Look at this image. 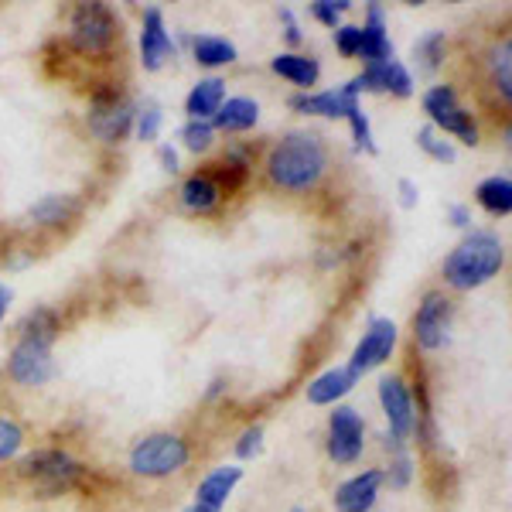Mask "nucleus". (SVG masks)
I'll use <instances>...</instances> for the list:
<instances>
[{
  "label": "nucleus",
  "mask_w": 512,
  "mask_h": 512,
  "mask_svg": "<svg viewBox=\"0 0 512 512\" xmlns=\"http://www.w3.org/2000/svg\"><path fill=\"white\" fill-rule=\"evenodd\" d=\"M332 168V151L325 137L315 130H291L270 147L267 154V178L280 192L304 195L315 192L321 178Z\"/></svg>",
  "instance_id": "1"
},
{
  "label": "nucleus",
  "mask_w": 512,
  "mask_h": 512,
  "mask_svg": "<svg viewBox=\"0 0 512 512\" xmlns=\"http://www.w3.org/2000/svg\"><path fill=\"white\" fill-rule=\"evenodd\" d=\"M59 332H62V325L52 308L28 311V318L18 325L14 349L7 355V376H11L18 386H24V390L45 386L48 379L55 376L52 345H55V338H59Z\"/></svg>",
  "instance_id": "2"
},
{
  "label": "nucleus",
  "mask_w": 512,
  "mask_h": 512,
  "mask_svg": "<svg viewBox=\"0 0 512 512\" xmlns=\"http://www.w3.org/2000/svg\"><path fill=\"white\" fill-rule=\"evenodd\" d=\"M506 267V243L495 233H468L444 260V284L451 291H478Z\"/></svg>",
  "instance_id": "3"
},
{
  "label": "nucleus",
  "mask_w": 512,
  "mask_h": 512,
  "mask_svg": "<svg viewBox=\"0 0 512 512\" xmlns=\"http://www.w3.org/2000/svg\"><path fill=\"white\" fill-rule=\"evenodd\" d=\"M65 41L79 59H110L113 48H120V18L106 4H79Z\"/></svg>",
  "instance_id": "4"
},
{
  "label": "nucleus",
  "mask_w": 512,
  "mask_h": 512,
  "mask_svg": "<svg viewBox=\"0 0 512 512\" xmlns=\"http://www.w3.org/2000/svg\"><path fill=\"white\" fill-rule=\"evenodd\" d=\"M134 117H137V106L123 93V86H117V82H99V86H93L86 120L96 140L120 144L130 134V127H134Z\"/></svg>",
  "instance_id": "5"
},
{
  "label": "nucleus",
  "mask_w": 512,
  "mask_h": 512,
  "mask_svg": "<svg viewBox=\"0 0 512 512\" xmlns=\"http://www.w3.org/2000/svg\"><path fill=\"white\" fill-rule=\"evenodd\" d=\"M18 472L24 482L35 485L41 495H62V492H72L76 485H82L86 465L62 448H41L21 461Z\"/></svg>",
  "instance_id": "6"
},
{
  "label": "nucleus",
  "mask_w": 512,
  "mask_h": 512,
  "mask_svg": "<svg viewBox=\"0 0 512 512\" xmlns=\"http://www.w3.org/2000/svg\"><path fill=\"white\" fill-rule=\"evenodd\" d=\"M188 461H192V448H188L185 437L158 431L134 444V451H130V472L140 478H171L185 472Z\"/></svg>",
  "instance_id": "7"
},
{
  "label": "nucleus",
  "mask_w": 512,
  "mask_h": 512,
  "mask_svg": "<svg viewBox=\"0 0 512 512\" xmlns=\"http://www.w3.org/2000/svg\"><path fill=\"white\" fill-rule=\"evenodd\" d=\"M424 113L431 117V127L441 130V134H454L461 144L475 147L478 144V127L472 120V113L461 106L458 89L451 82H437L424 93Z\"/></svg>",
  "instance_id": "8"
},
{
  "label": "nucleus",
  "mask_w": 512,
  "mask_h": 512,
  "mask_svg": "<svg viewBox=\"0 0 512 512\" xmlns=\"http://www.w3.org/2000/svg\"><path fill=\"white\" fill-rule=\"evenodd\" d=\"M454 301L444 291H427L414 315V338L424 352H441L451 342Z\"/></svg>",
  "instance_id": "9"
},
{
  "label": "nucleus",
  "mask_w": 512,
  "mask_h": 512,
  "mask_svg": "<svg viewBox=\"0 0 512 512\" xmlns=\"http://www.w3.org/2000/svg\"><path fill=\"white\" fill-rule=\"evenodd\" d=\"M379 407H383V417H386V427H390V441L396 448L414 437V427H417V403H414V393L410 386L403 383L400 376H386L379 383Z\"/></svg>",
  "instance_id": "10"
},
{
  "label": "nucleus",
  "mask_w": 512,
  "mask_h": 512,
  "mask_svg": "<svg viewBox=\"0 0 512 512\" xmlns=\"http://www.w3.org/2000/svg\"><path fill=\"white\" fill-rule=\"evenodd\" d=\"M366 451V420L352 407H335L328 417V458L335 465H355Z\"/></svg>",
  "instance_id": "11"
},
{
  "label": "nucleus",
  "mask_w": 512,
  "mask_h": 512,
  "mask_svg": "<svg viewBox=\"0 0 512 512\" xmlns=\"http://www.w3.org/2000/svg\"><path fill=\"white\" fill-rule=\"evenodd\" d=\"M396 338H400V332H396V325L390 318H373L366 332H362L359 345H355L349 369L362 379L366 373H373V369L383 366V362H390V355L396 349Z\"/></svg>",
  "instance_id": "12"
},
{
  "label": "nucleus",
  "mask_w": 512,
  "mask_h": 512,
  "mask_svg": "<svg viewBox=\"0 0 512 512\" xmlns=\"http://www.w3.org/2000/svg\"><path fill=\"white\" fill-rule=\"evenodd\" d=\"M359 86L355 79H349L338 89H325V93H301L291 96V110L308 113V117H328V120H349L359 110Z\"/></svg>",
  "instance_id": "13"
},
{
  "label": "nucleus",
  "mask_w": 512,
  "mask_h": 512,
  "mask_svg": "<svg viewBox=\"0 0 512 512\" xmlns=\"http://www.w3.org/2000/svg\"><path fill=\"white\" fill-rule=\"evenodd\" d=\"M171 59H175V41H171L161 7H147L144 18H140V65L147 72H158Z\"/></svg>",
  "instance_id": "14"
},
{
  "label": "nucleus",
  "mask_w": 512,
  "mask_h": 512,
  "mask_svg": "<svg viewBox=\"0 0 512 512\" xmlns=\"http://www.w3.org/2000/svg\"><path fill=\"white\" fill-rule=\"evenodd\" d=\"M355 86H359V93H393L400 99L414 96V76H410V69L396 59V55L390 62L366 65V69L355 76Z\"/></svg>",
  "instance_id": "15"
},
{
  "label": "nucleus",
  "mask_w": 512,
  "mask_h": 512,
  "mask_svg": "<svg viewBox=\"0 0 512 512\" xmlns=\"http://www.w3.org/2000/svg\"><path fill=\"white\" fill-rule=\"evenodd\" d=\"M379 489H383V472L366 468V472L352 475L335 489V512H369L376 506Z\"/></svg>",
  "instance_id": "16"
},
{
  "label": "nucleus",
  "mask_w": 512,
  "mask_h": 512,
  "mask_svg": "<svg viewBox=\"0 0 512 512\" xmlns=\"http://www.w3.org/2000/svg\"><path fill=\"white\" fill-rule=\"evenodd\" d=\"M359 31H362V45H359L362 62L376 65V62H390L393 59V41H390V28H386L383 4H369L366 7V21L359 24Z\"/></svg>",
  "instance_id": "17"
},
{
  "label": "nucleus",
  "mask_w": 512,
  "mask_h": 512,
  "mask_svg": "<svg viewBox=\"0 0 512 512\" xmlns=\"http://www.w3.org/2000/svg\"><path fill=\"white\" fill-rule=\"evenodd\" d=\"M239 482H243V468H239V465H219L216 472H209L202 482H198L195 506H202L209 512H222Z\"/></svg>",
  "instance_id": "18"
},
{
  "label": "nucleus",
  "mask_w": 512,
  "mask_h": 512,
  "mask_svg": "<svg viewBox=\"0 0 512 512\" xmlns=\"http://www.w3.org/2000/svg\"><path fill=\"white\" fill-rule=\"evenodd\" d=\"M355 383H359V376L349 366L325 369V373L308 383V403H315V407H335L342 396H349L355 390Z\"/></svg>",
  "instance_id": "19"
},
{
  "label": "nucleus",
  "mask_w": 512,
  "mask_h": 512,
  "mask_svg": "<svg viewBox=\"0 0 512 512\" xmlns=\"http://www.w3.org/2000/svg\"><path fill=\"white\" fill-rule=\"evenodd\" d=\"M82 212V202L76 195H45L41 202L31 205V222L35 226H45V229H62L69 222H76Z\"/></svg>",
  "instance_id": "20"
},
{
  "label": "nucleus",
  "mask_w": 512,
  "mask_h": 512,
  "mask_svg": "<svg viewBox=\"0 0 512 512\" xmlns=\"http://www.w3.org/2000/svg\"><path fill=\"white\" fill-rule=\"evenodd\" d=\"M256 120H260V103L250 96H233L219 106L212 127L222 130V134H246V130L256 127Z\"/></svg>",
  "instance_id": "21"
},
{
  "label": "nucleus",
  "mask_w": 512,
  "mask_h": 512,
  "mask_svg": "<svg viewBox=\"0 0 512 512\" xmlns=\"http://www.w3.org/2000/svg\"><path fill=\"white\" fill-rule=\"evenodd\" d=\"M226 103V82L219 76H209V79H198L192 86V93L185 99V113L192 120H205L212 123V117L219 113V106Z\"/></svg>",
  "instance_id": "22"
},
{
  "label": "nucleus",
  "mask_w": 512,
  "mask_h": 512,
  "mask_svg": "<svg viewBox=\"0 0 512 512\" xmlns=\"http://www.w3.org/2000/svg\"><path fill=\"white\" fill-rule=\"evenodd\" d=\"M270 69H274L280 79L301 86L304 93H308L311 86H318V79H321V62L315 55H301V52H280L277 59L270 62Z\"/></svg>",
  "instance_id": "23"
},
{
  "label": "nucleus",
  "mask_w": 512,
  "mask_h": 512,
  "mask_svg": "<svg viewBox=\"0 0 512 512\" xmlns=\"http://www.w3.org/2000/svg\"><path fill=\"white\" fill-rule=\"evenodd\" d=\"M181 205H185L188 212H198V216H205V212H212L219 205V185L212 181L205 171H195V175H188L181 181Z\"/></svg>",
  "instance_id": "24"
},
{
  "label": "nucleus",
  "mask_w": 512,
  "mask_h": 512,
  "mask_svg": "<svg viewBox=\"0 0 512 512\" xmlns=\"http://www.w3.org/2000/svg\"><path fill=\"white\" fill-rule=\"evenodd\" d=\"M475 202L482 205L489 216H509L512 212V178L509 175H492L478 181Z\"/></svg>",
  "instance_id": "25"
},
{
  "label": "nucleus",
  "mask_w": 512,
  "mask_h": 512,
  "mask_svg": "<svg viewBox=\"0 0 512 512\" xmlns=\"http://www.w3.org/2000/svg\"><path fill=\"white\" fill-rule=\"evenodd\" d=\"M192 55L198 65L205 69H219V65H233L236 62V45L229 38H219V35H198L192 41Z\"/></svg>",
  "instance_id": "26"
},
{
  "label": "nucleus",
  "mask_w": 512,
  "mask_h": 512,
  "mask_svg": "<svg viewBox=\"0 0 512 512\" xmlns=\"http://www.w3.org/2000/svg\"><path fill=\"white\" fill-rule=\"evenodd\" d=\"M512 59V45H509V35L502 38V41H495V45L489 48V82H492V89L502 96V103H509V96H512V72H509V62Z\"/></svg>",
  "instance_id": "27"
},
{
  "label": "nucleus",
  "mask_w": 512,
  "mask_h": 512,
  "mask_svg": "<svg viewBox=\"0 0 512 512\" xmlns=\"http://www.w3.org/2000/svg\"><path fill=\"white\" fill-rule=\"evenodd\" d=\"M417 147L427 154V158H434V161H441V164H454V161H458V151H454V144H451V140H444L441 130H434V127H420L417 130Z\"/></svg>",
  "instance_id": "28"
},
{
  "label": "nucleus",
  "mask_w": 512,
  "mask_h": 512,
  "mask_svg": "<svg viewBox=\"0 0 512 512\" xmlns=\"http://www.w3.org/2000/svg\"><path fill=\"white\" fill-rule=\"evenodd\" d=\"M178 137H181V144H185V151L205 154V151H212V144H216V127L205 120H188Z\"/></svg>",
  "instance_id": "29"
},
{
  "label": "nucleus",
  "mask_w": 512,
  "mask_h": 512,
  "mask_svg": "<svg viewBox=\"0 0 512 512\" xmlns=\"http://www.w3.org/2000/svg\"><path fill=\"white\" fill-rule=\"evenodd\" d=\"M444 48H448V38H444V31H431V35H424L414 45V55L424 65V72H434L441 69L444 62Z\"/></svg>",
  "instance_id": "30"
},
{
  "label": "nucleus",
  "mask_w": 512,
  "mask_h": 512,
  "mask_svg": "<svg viewBox=\"0 0 512 512\" xmlns=\"http://www.w3.org/2000/svg\"><path fill=\"white\" fill-rule=\"evenodd\" d=\"M137 137L140 140H158L161 134V123H164V110L161 103L154 99H144V106H137Z\"/></svg>",
  "instance_id": "31"
},
{
  "label": "nucleus",
  "mask_w": 512,
  "mask_h": 512,
  "mask_svg": "<svg viewBox=\"0 0 512 512\" xmlns=\"http://www.w3.org/2000/svg\"><path fill=\"white\" fill-rule=\"evenodd\" d=\"M410 482H414V458H410L407 451H396L390 468L383 472V485H390V489H407Z\"/></svg>",
  "instance_id": "32"
},
{
  "label": "nucleus",
  "mask_w": 512,
  "mask_h": 512,
  "mask_svg": "<svg viewBox=\"0 0 512 512\" xmlns=\"http://www.w3.org/2000/svg\"><path fill=\"white\" fill-rule=\"evenodd\" d=\"M345 11H352V0H315V4H311V18L321 21L325 28H332V31L342 24Z\"/></svg>",
  "instance_id": "33"
},
{
  "label": "nucleus",
  "mask_w": 512,
  "mask_h": 512,
  "mask_svg": "<svg viewBox=\"0 0 512 512\" xmlns=\"http://www.w3.org/2000/svg\"><path fill=\"white\" fill-rule=\"evenodd\" d=\"M24 448V431L18 420L0 417V461H11Z\"/></svg>",
  "instance_id": "34"
},
{
  "label": "nucleus",
  "mask_w": 512,
  "mask_h": 512,
  "mask_svg": "<svg viewBox=\"0 0 512 512\" xmlns=\"http://www.w3.org/2000/svg\"><path fill=\"white\" fill-rule=\"evenodd\" d=\"M332 35H335V48L342 59H355V55H359V45H362L359 24H338Z\"/></svg>",
  "instance_id": "35"
},
{
  "label": "nucleus",
  "mask_w": 512,
  "mask_h": 512,
  "mask_svg": "<svg viewBox=\"0 0 512 512\" xmlns=\"http://www.w3.org/2000/svg\"><path fill=\"white\" fill-rule=\"evenodd\" d=\"M349 127H352V137H355V147H362V151H369V154H376V140H373V127H369V117H366V110H355L352 117H349Z\"/></svg>",
  "instance_id": "36"
},
{
  "label": "nucleus",
  "mask_w": 512,
  "mask_h": 512,
  "mask_svg": "<svg viewBox=\"0 0 512 512\" xmlns=\"http://www.w3.org/2000/svg\"><path fill=\"white\" fill-rule=\"evenodd\" d=\"M263 451V427L260 424H253V427H246L243 434H239V441H236V454L243 461H253L256 454Z\"/></svg>",
  "instance_id": "37"
},
{
  "label": "nucleus",
  "mask_w": 512,
  "mask_h": 512,
  "mask_svg": "<svg viewBox=\"0 0 512 512\" xmlns=\"http://www.w3.org/2000/svg\"><path fill=\"white\" fill-rule=\"evenodd\" d=\"M396 192H400V205H403V209H414V205L420 202V188L410 178H403L400 185H396Z\"/></svg>",
  "instance_id": "38"
},
{
  "label": "nucleus",
  "mask_w": 512,
  "mask_h": 512,
  "mask_svg": "<svg viewBox=\"0 0 512 512\" xmlns=\"http://www.w3.org/2000/svg\"><path fill=\"white\" fill-rule=\"evenodd\" d=\"M448 219H451V226L468 229V226H472V209H468V205H451V209H448Z\"/></svg>",
  "instance_id": "39"
},
{
  "label": "nucleus",
  "mask_w": 512,
  "mask_h": 512,
  "mask_svg": "<svg viewBox=\"0 0 512 512\" xmlns=\"http://www.w3.org/2000/svg\"><path fill=\"white\" fill-rule=\"evenodd\" d=\"M158 158H161V168L168 171V175H178V168H181V164H178V151H175V147H171V144H164L161 151H158Z\"/></svg>",
  "instance_id": "40"
},
{
  "label": "nucleus",
  "mask_w": 512,
  "mask_h": 512,
  "mask_svg": "<svg viewBox=\"0 0 512 512\" xmlns=\"http://www.w3.org/2000/svg\"><path fill=\"white\" fill-rule=\"evenodd\" d=\"M280 21L287 24V41L297 45V41H301V31H297V21H294V14H291V7H280Z\"/></svg>",
  "instance_id": "41"
},
{
  "label": "nucleus",
  "mask_w": 512,
  "mask_h": 512,
  "mask_svg": "<svg viewBox=\"0 0 512 512\" xmlns=\"http://www.w3.org/2000/svg\"><path fill=\"white\" fill-rule=\"evenodd\" d=\"M11 287L4 284V280H0V325H4V318H7V308H11Z\"/></svg>",
  "instance_id": "42"
},
{
  "label": "nucleus",
  "mask_w": 512,
  "mask_h": 512,
  "mask_svg": "<svg viewBox=\"0 0 512 512\" xmlns=\"http://www.w3.org/2000/svg\"><path fill=\"white\" fill-rule=\"evenodd\" d=\"M185 512H209V509H202V506H195V502H192V506H188Z\"/></svg>",
  "instance_id": "43"
},
{
  "label": "nucleus",
  "mask_w": 512,
  "mask_h": 512,
  "mask_svg": "<svg viewBox=\"0 0 512 512\" xmlns=\"http://www.w3.org/2000/svg\"><path fill=\"white\" fill-rule=\"evenodd\" d=\"M291 512H308V509H301V506H294V509H291Z\"/></svg>",
  "instance_id": "44"
}]
</instances>
